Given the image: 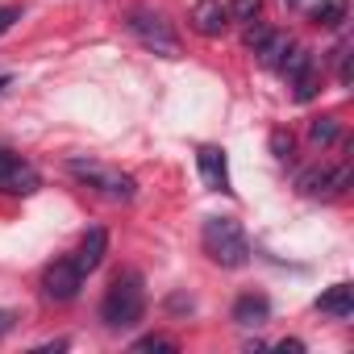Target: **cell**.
I'll list each match as a JSON object with an SVG mask.
<instances>
[{"label": "cell", "mask_w": 354, "mask_h": 354, "mask_svg": "<svg viewBox=\"0 0 354 354\" xmlns=\"http://www.w3.org/2000/svg\"><path fill=\"white\" fill-rule=\"evenodd\" d=\"M146 313V288H142V275L138 271H121L113 283H109V296L100 304V317L109 329H129L138 325Z\"/></svg>", "instance_id": "obj_1"}, {"label": "cell", "mask_w": 354, "mask_h": 354, "mask_svg": "<svg viewBox=\"0 0 354 354\" xmlns=\"http://www.w3.org/2000/svg\"><path fill=\"white\" fill-rule=\"evenodd\" d=\"M201 242H205V254L221 267H246L250 263V242L234 217H205Z\"/></svg>", "instance_id": "obj_2"}, {"label": "cell", "mask_w": 354, "mask_h": 354, "mask_svg": "<svg viewBox=\"0 0 354 354\" xmlns=\"http://www.w3.org/2000/svg\"><path fill=\"white\" fill-rule=\"evenodd\" d=\"M67 171L75 175V180H84L88 188H96L100 196H109V201H133V196H138L133 175H125L121 167H109V162L71 154V158H67Z\"/></svg>", "instance_id": "obj_3"}, {"label": "cell", "mask_w": 354, "mask_h": 354, "mask_svg": "<svg viewBox=\"0 0 354 354\" xmlns=\"http://www.w3.org/2000/svg\"><path fill=\"white\" fill-rule=\"evenodd\" d=\"M129 30H133V38H138L146 50H154V55H162V59H180V38L171 34L167 17H162L158 9H133V13H129Z\"/></svg>", "instance_id": "obj_4"}, {"label": "cell", "mask_w": 354, "mask_h": 354, "mask_svg": "<svg viewBox=\"0 0 354 354\" xmlns=\"http://www.w3.org/2000/svg\"><path fill=\"white\" fill-rule=\"evenodd\" d=\"M42 188V175L13 150H0V192L5 196H34Z\"/></svg>", "instance_id": "obj_5"}, {"label": "cell", "mask_w": 354, "mask_h": 354, "mask_svg": "<svg viewBox=\"0 0 354 354\" xmlns=\"http://www.w3.org/2000/svg\"><path fill=\"white\" fill-rule=\"evenodd\" d=\"M80 288H84V271H80L71 259H59V263H50V267L42 271V292H46L50 300H59V304L75 300Z\"/></svg>", "instance_id": "obj_6"}, {"label": "cell", "mask_w": 354, "mask_h": 354, "mask_svg": "<svg viewBox=\"0 0 354 354\" xmlns=\"http://www.w3.org/2000/svg\"><path fill=\"white\" fill-rule=\"evenodd\" d=\"M196 167H201V180L209 192H234L230 188V162L221 146H201L196 150Z\"/></svg>", "instance_id": "obj_7"}, {"label": "cell", "mask_w": 354, "mask_h": 354, "mask_svg": "<svg viewBox=\"0 0 354 354\" xmlns=\"http://www.w3.org/2000/svg\"><path fill=\"white\" fill-rule=\"evenodd\" d=\"M192 30L201 38H221L230 30V13H225L221 0H196L192 5Z\"/></svg>", "instance_id": "obj_8"}, {"label": "cell", "mask_w": 354, "mask_h": 354, "mask_svg": "<svg viewBox=\"0 0 354 354\" xmlns=\"http://www.w3.org/2000/svg\"><path fill=\"white\" fill-rule=\"evenodd\" d=\"M104 254H109V234L96 225V230H88V234H84V242H80V250H75V259H71V263H75L84 275H92V271L104 263Z\"/></svg>", "instance_id": "obj_9"}, {"label": "cell", "mask_w": 354, "mask_h": 354, "mask_svg": "<svg viewBox=\"0 0 354 354\" xmlns=\"http://www.w3.org/2000/svg\"><path fill=\"white\" fill-rule=\"evenodd\" d=\"M317 308L329 313V317H337V321H350V317H354V288H350V283H333V288L317 300Z\"/></svg>", "instance_id": "obj_10"}, {"label": "cell", "mask_w": 354, "mask_h": 354, "mask_svg": "<svg viewBox=\"0 0 354 354\" xmlns=\"http://www.w3.org/2000/svg\"><path fill=\"white\" fill-rule=\"evenodd\" d=\"M267 317H271V304H267V296H254V292L238 296V304H234V321H238V325L254 329V325H267Z\"/></svg>", "instance_id": "obj_11"}, {"label": "cell", "mask_w": 354, "mask_h": 354, "mask_svg": "<svg viewBox=\"0 0 354 354\" xmlns=\"http://www.w3.org/2000/svg\"><path fill=\"white\" fill-rule=\"evenodd\" d=\"M329 180H333V167H308V171H300L296 188L304 196H329Z\"/></svg>", "instance_id": "obj_12"}, {"label": "cell", "mask_w": 354, "mask_h": 354, "mask_svg": "<svg viewBox=\"0 0 354 354\" xmlns=\"http://www.w3.org/2000/svg\"><path fill=\"white\" fill-rule=\"evenodd\" d=\"M346 9H350V0H321L308 17H313V26H321V30H337V26L346 21Z\"/></svg>", "instance_id": "obj_13"}, {"label": "cell", "mask_w": 354, "mask_h": 354, "mask_svg": "<svg viewBox=\"0 0 354 354\" xmlns=\"http://www.w3.org/2000/svg\"><path fill=\"white\" fill-rule=\"evenodd\" d=\"M288 50H292V38H288V34H267V42H263L254 55H259V63H263V67H279Z\"/></svg>", "instance_id": "obj_14"}, {"label": "cell", "mask_w": 354, "mask_h": 354, "mask_svg": "<svg viewBox=\"0 0 354 354\" xmlns=\"http://www.w3.org/2000/svg\"><path fill=\"white\" fill-rule=\"evenodd\" d=\"M313 63H317V59H313V50H304V46H292V50L283 55V63H279V71H283V80L292 84V80H296V75H304V71H308Z\"/></svg>", "instance_id": "obj_15"}, {"label": "cell", "mask_w": 354, "mask_h": 354, "mask_svg": "<svg viewBox=\"0 0 354 354\" xmlns=\"http://www.w3.org/2000/svg\"><path fill=\"white\" fill-rule=\"evenodd\" d=\"M292 88H296V100H300V104H304V100H313V96L321 92V71H317V63H313L304 75H296V80H292Z\"/></svg>", "instance_id": "obj_16"}, {"label": "cell", "mask_w": 354, "mask_h": 354, "mask_svg": "<svg viewBox=\"0 0 354 354\" xmlns=\"http://www.w3.org/2000/svg\"><path fill=\"white\" fill-rule=\"evenodd\" d=\"M337 133H342L337 117H317V121L308 125V138H313L317 146H329V142H337Z\"/></svg>", "instance_id": "obj_17"}, {"label": "cell", "mask_w": 354, "mask_h": 354, "mask_svg": "<svg viewBox=\"0 0 354 354\" xmlns=\"http://www.w3.org/2000/svg\"><path fill=\"white\" fill-rule=\"evenodd\" d=\"M133 350H138V354H158V350H162V354H175L180 346H175L171 337H162V333H146V337L133 342Z\"/></svg>", "instance_id": "obj_18"}, {"label": "cell", "mask_w": 354, "mask_h": 354, "mask_svg": "<svg viewBox=\"0 0 354 354\" xmlns=\"http://www.w3.org/2000/svg\"><path fill=\"white\" fill-rule=\"evenodd\" d=\"M225 13H230L234 21H242V26H246V21H259V13H263V0H234V5H230Z\"/></svg>", "instance_id": "obj_19"}, {"label": "cell", "mask_w": 354, "mask_h": 354, "mask_svg": "<svg viewBox=\"0 0 354 354\" xmlns=\"http://www.w3.org/2000/svg\"><path fill=\"white\" fill-rule=\"evenodd\" d=\"M350 180H354V167H350V162L333 167V180H329V196H342V192L350 188Z\"/></svg>", "instance_id": "obj_20"}, {"label": "cell", "mask_w": 354, "mask_h": 354, "mask_svg": "<svg viewBox=\"0 0 354 354\" xmlns=\"http://www.w3.org/2000/svg\"><path fill=\"white\" fill-rule=\"evenodd\" d=\"M267 34H271L267 26H254V21H246V34H242V42H246L250 50H259V46L267 42Z\"/></svg>", "instance_id": "obj_21"}, {"label": "cell", "mask_w": 354, "mask_h": 354, "mask_svg": "<svg viewBox=\"0 0 354 354\" xmlns=\"http://www.w3.org/2000/svg\"><path fill=\"white\" fill-rule=\"evenodd\" d=\"M292 146H296V142H292V133H283V129H275V133H271V150H275V158H292Z\"/></svg>", "instance_id": "obj_22"}, {"label": "cell", "mask_w": 354, "mask_h": 354, "mask_svg": "<svg viewBox=\"0 0 354 354\" xmlns=\"http://www.w3.org/2000/svg\"><path fill=\"white\" fill-rule=\"evenodd\" d=\"M13 21H21V9H17V5L0 9V34H9V30H13Z\"/></svg>", "instance_id": "obj_23"}, {"label": "cell", "mask_w": 354, "mask_h": 354, "mask_svg": "<svg viewBox=\"0 0 354 354\" xmlns=\"http://www.w3.org/2000/svg\"><path fill=\"white\" fill-rule=\"evenodd\" d=\"M279 350H283V354H300V350H304V342H296V337H283V342H279Z\"/></svg>", "instance_id": "obj_24"}, {"label": "cell", "mask_w": 354, "mask_h": 354, "mask_svg": "<svg viewBox=\"0 0 354 354\" xmlns=\"http://www.w3.org/2000/svg\"><path fill=\"white\" fill-rule=\"evenodd\" d=\"M9 329H13V313H9V308H0V337H5Z\"/></svg>", "instance_id": "obj_25"}, {"label": "cell", "mask_w": 354, "mask_h": 354, "mask_svg": "<svg viewBox=\"0 0 354 354\" xmlns=\"http://www.w3.org/2000/svg\"><path fill=\"white\" fill-rule=\"evenodd\" d=\"M9 84H13V80H9V75H0V92H5V88H9Z\"/></svg>", "instance_id": "obj_26"}, {"label": "cell", "mask_w": 354, "mask_h": 354, "mask_svg": "<svg viewBox=\"0 0 354 354\" xmlns=\"http://www.w3.org/2000/svg\"><path fill=\"white\" fill-rule=\"evenodd\" d=\"M288 5H300V0H288Z\"/></svg>", "instance_id": "obj_27"}]
</instances>
